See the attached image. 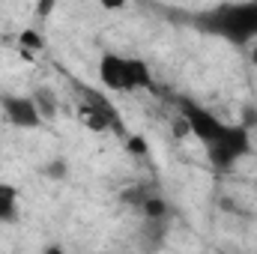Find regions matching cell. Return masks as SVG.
I'll return each mask as SVG.
<instances>
[{
	"label": "cell",
	"mask_w": 257,
	"mask_h": 254,
	"mask_svg": "<svg viewBox=\"0 0 257 254\" xmlns=\"http://www.w3.org/2000/svg\"><path fill=\"white\" fill-rule=\"evenodd\" d=\"M168 209H165V200H159V197H147L144 200V215L147 218H162Z\"/></svg>",
	"instance_id": "30bf717a"
},
{
	"label": "cell",
	"mask_w": 257,
	"mask_h": 254,
	"mask_svg": "<svg viewBox=\"0 0 257 254\" xmlns=\"http://www.w3.org/2000/svg\"><path fill=\"white\" fill-rule=\"evenodd\" d=\"M78 120H81V126L90 129V132H108V129H117L120 123V117H117V111L111 108V102L108 99H99L96 93H90L87 90V102L78 108Z\"/></svg>",
	"instance_id": "5b68a950"
},
{
	"label": "cell",
	"mask_w": 257,
	"mask_h": 254,
	"mask_svg": "<svg viewBox=\"0 0 257 254\" xmlns=\"http://www.w3.org/2000/svg\"><path fill=\"white\" fill-rule=\"evenodd\" d=\"M42 254H66V248H63V245H57V242H51V245H45V248H42Z\"/></svg>",
	"instance_id": "4fadbf2b"
},
{
	"label": "cell",
	"mask_w": 257,
	"mask_h": 254,
	"mask_svg": "<svg viewBox=\"0 0 257 254\" xmlns=\"http://www.w3.org/2000/svg\"><path fill=\"white\" fill-rule=\"evenodd\" d=\"M30 99H33V105H36V111H39L42 120H54V117H57L60 105H57V96H54L48 87H36V90L30 93Z\"/></svg>",
	"instance_id": "52a82bcc"
},
{
	"label": "cell",
	"mask_w": 257,
	"mask_h": 254,
	"mask_svg": "<svg viewBox=\"0 0 257 254\" xmlns=\"http://www.w3.org/2000/svg\"><path fill=\"white\" fill-rule=\"evenodd\" d=\"M126 147H128V153H135V156H147V141L141 135H128Z\"/></svg>",
	"instance_id": "8fae6325"
},
{
	"label": "cell",
	"mask_w": 257,
	"mask_h": 254,
	"mask_svg": "<svg viewBox=\"0 0 257 254\" xmlns=\"http://www.w3.org/2000/svg\"><path fill=\"white\" fill-rule=\"evenodd\" d=\"M206 27L233 45L257 39V3H224L206 15Z\"/></svg>",
	"instance_id": "6da1fadb"
},
{
	"label": "cell",
	"mask_w": 257,
	"mask_h": 254,
	"mask_svg": "<svg viewBox=\"0 0 257 254\" xmlns=\"http://www.w3.org/2000/svg\"><path fill=\"white\" fill-rule=\"evenodd\" d=\"M183 120H186V126H189V135H194L203 147L215 144V141L224 135V129L230 126V123L218 120L212 111H206V108H200V105H194V102H183Z\"/></svg>",
	"instance_id": "277c9868"
},
{
	"label": "cell",
	"mask_w": 257,
	"mask_h": 254,
	"mask_svg": "<svg viewBox=\"0 0 257 254\" xmlns=\"http://www.w3.org/2000/svg\"><path fill=\"white\" fill-rule=\"evenodd\" d=\"M248 147H251V141H248L245 126L230 123V126L224 129V135H221L215 144L206 147V153H209V162H212L215 168H233V165L248 153Z\"/></svg>",
	"instance_id": "3957f363"
},
{
	"label": "cell",
	"mask_w": 257,
	"mask_h": 254,
	"mask_svg": "<svg viewBox=\"0 0 257 254\" xmlns=\"http://www.w3.org/2000/svg\"><path fill=\"white\" fill-rule=\"evenodd\" d=\"M0 221H18V189L0 183Z\"/></svg>",
	"instance_id": "ba28073f"
},
{
	"label": "cell",
	"mask_w": 257,
	"mask_h": 254,
	"mask_svg": "<svg viewBox=\"0 0 257 254\" xmlns=\"http://www.w3.org/2000/svg\"><path fill=\"white\" fill-rule=\"evenodd\" d=\"M48 177H57V180H63L66 177V162L63 159H54V162H48V171H45Z\"/></svg>",
	"instance_id": "7c38bea8"
},
{
	"label": "cell",
	"mask_w": 257,
	"mask_h": 254,
	"mask_svg": "<svg viewBox=\"0 0 257 254\" xmlns=\"http://www.w3.org/2000/svg\"><path fill=\"white\" fill-rule=\"evenodd\" d=\"M18 45H21L24 57H33V54H39V51L45 48V39H42V33H39V30L27 27V30H21V36H18Z\"/></svg>",
	"instance_id": "9c48e42d"
},
{
	"label": "cell",
	"mask_w": 257,
	"mask_h": 254,
	"mask_svg": "<svg viewBox=\"0 0 257 254\" xmlns=\"http://www.w3.org/2000/svg\"><path fill=\"white\" fill-rule=\"evenodd\" d=\"M99 81L114 90V93H135V90H147L153 87V75L144 60L138 57H123V54H102L99 60Z\"/></svg>",
	"instance_id": "7a4b0ae2"
},
{
	"label": "cell",
	"mask_w": 257,
	"mask_h": 254,
	"mask_svg": "<svg viewBox=\"0 0 257 254\" xmlns=\"http://www.w3.org/2000/svg\"><path fill=\"white\" fill-rule=\"evenodd\" d=\"M0 105H3V114H6V120L12 126L36 129L42 123V117H39V111H36V105H33L30 96H3Z\"/></svg>",
	"instance_id": "8992f818"
}]
</instances>
